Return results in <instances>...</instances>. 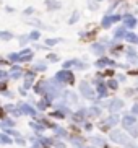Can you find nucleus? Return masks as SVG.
I'll return each instance as SVG.
<instances>
[{
	"mask_svg": "<svg viewBox=\"0 0 138 148\" xmlns=\"http://www.w3.org/2000/svg\"><path fill=\"white\" fill-rule=\"evenodd\" d=\"M122 125L125 127V129H130V127L137 125V117H135V114H125V116L122 117Z\"/></svg>",
	"mask_w": 138,
	"mask_h": 148,
	"instance_id": "1",
	"label": "nucleus"
},
{
	"mask_svg": "<svg viewBox=\"0 0 138 148\" xmlns=\"http://www.w3.org/2000/svg\"><path fill=\"white\" fill-rule=\"evenodd\" d=\"M111 138H112L114 142H117V143H120V145H127L128 140H130L124 132H119V134H117V132H112V134H111Z\"/></svg>",
	"mask_w": 138,
	"mask_h": 148,
	"instance_id": "2",
	"label": "nucleus"
},
{
	"mask_svg": "<svg viewBox=\"0 0 138 148\" xmlns=\"http://www.w3.org/2000/svg\"><path fill=\"white\" fill-rule=\"evenodd\" d=\"M127 33H128V29H127L124 25L119 26V28H115V31H114V39H115V41H125Z\"/></svg>",
	"mask_w": 138,
	"mask_h": 148,
	"instance_id": "3",
	"label": "nucleus"
},
{
	"mask_svg": "<svg viewBox=\"0 0 138 148\" xmlns=\"http://www.w3.org/2000/svg\"><path fill=\"white\" fill-rule=\"evenodd\" d=\"M115 60L112 59H109V57H101L99 60L96 62V67H99V69H104V67H115Z\"/></svg>",
	"mask_w": 138,
	"mask_h": 148,
	"instance_id": "4",
	"label": "nucleus"
},
{
	"mask_svg": "<svg viewBox=\"0 0 138 148\" xmlns=\"http://www.w3.org/2000/svg\"><path fill=\"white\" fill-rule=\"evenodd\" d=\"M125 42L127 44H133V46H138V34L135 31H128L125 36Z\"/></svg>",
	"mask_w": 138,
	"mask_h": 148,
	"instance_id": "5",
	"label": "nucleus"
},
{
	"mask_svg": "<svg viewBox=\"0 0 138 148\" xmlns=\"http://www.w3.org/2000/svg\"><path fill=\"white\" fill-rule=\"evenodd\" d=\"M112 25H114L112 15H104V18L101 20V28H104V29H109Z\"/></svg>",
	"mask_w": 138,
	"mask_h": 148,
	"instance_id": "6",
	"label": "nucleus"
},
{
	"mask_svg": "<svg viewBox=\"0 0 138 148\" xmlns=\"http://www.w3.org/2000/svg\"><path fill=\"white\" fill-rule=\"evenodd\" d=\"M109 108H111L112 112H117V111H120V109L124 108V101H122V99H114L112 104L109 106Z\"/></svg>",
	"mask_w": 138,
	"mask_h": 148,
	"instance_id": "7",
	"label": "nucleus"
},
{
	"mask_svg": "<svg viewBox=\"0 0 138 148\" xmlns=\"http://www.w3.org/2000/svg\"><path fill=\"white\" fill-rule=\"evenodd\" d=\"M98 93H99L101 98L107 96V85H106V83H99V85H98Z\"/></svg>",
	"mask_w": 138,
	"mask_h": 148,
	"instance_id": "8",
	"label": "nucleus"
},
{
	"mask_svg": "<svg viewBox=\"0 0 138 148\" xmlns=\"http://www.w3.org/2000/svg\"><path fill=\"white\" fill-rule=\"evenodd\" d=\"M106 85H107V88H109V90H112V91H115L117 88H119V82H117V80H114V78L106 80Z\"/></svg>",
	"mask_w": 138,
	"mask_h": 148,
	"instance_id": "9",
	"label": "nucleus"
},
{
	"mask_svg": "<svg viewBox=\"0 0 138 148\" xmlns=\"http://www.w3.org/2000/svg\"><path fill=\"white\" fill-rule=\"evenodd\" d=\"M125 56H138V51L133 44H128L125 47Z\"/></svg>",
	"mask_w": 138,
	"mask_h": 148,
	"instance_id": "10",
	"label": "nucleus"
},
{
	"mask_svg": "<svg viewBox=\"0 0 138 148\" xmlns=\"http://www.w3.org/2000/svg\"><path fill=\"white\" fill-rule=\"evenodd\" d=\"M93 49H94L96 52L99 54V56H102V54H104V51H106V47H104V44H101V42L93 44Z\"/></svg>",
	"mask_w": 138,
	"mask_h": 148,
	"instance_id": "11",
	"label": "nucleus"
},
{
	"mask_svg": "<svg viewBox=\"0 0 138 148\" xmlns=\"http://www.w3.org/2000/svg\"><path fill=\"white\" fill-rule=\"evenodd\" d=\"M107 124L109 125H115V124H119V116H117V114H112V116L107 119Z\"/></svg>",
	"mask_w": 138,
	"mask_h": 148,
	"instance_id": "12",
	"label": "nucleus"
},
{
	"mask_svg": "<svg viewBox=\"0 0 138 148\" xmlns=\"http://www.w3.org/2000/svg\"><path fill=\"white\" fill-rule=\"evenodd\" d=\"M127 130H128V134L130 135H132V137H133V138H137V137H138V129H137V127H130V129H127Z\"/></svg>",
	"mask_w": 138,
	"mask_h": 148,
	"instance_id": "13",
	"label": "nucleus"
},
{
	"mask_svg": "<svg viewBox=\"0 0 138 148\" xmlns=\"http://www.w3.org/2000/svg\"><path fill=\"white\" fill-rule=\"evenodd\" d=\"M114 73H115V72H114V69H106V70H104V77H109V78H112Z\"/></svg>",
	"mask_w": 138,
	"mask_h": 148,
	"instance_id": "14",
	"label": "nucleus"
},
{
	"mask_svg": "<svg viewBox=\"0 0 138 148\" xmlns=\"http://www.w3.org/2000/svg\"><path fill=\"white\" fill-rule=\"evenodd\" d=\"M127 75H130V77H138V67H137V69L127 70Z\"/></svg>",
	"mask_w": 138,
	"mask_h": 148,
	"instance_id": "15",
	"label": "nucleus"
},
{
	"mask_svg": "<svg viewBox=\"0 0 138 148\" xmlns=\"http://www.w3.org/2000/svg\"><path fill=\"white\" fill-rule=\"evenodd\" d=\"M117 80H119V82H127V75H124V73L117 75Z\"/></svg>",
	"mask_w": 138,
	"mask_h": 148,
	"instance_id": "16",
	"label": "nucleus"
},
{
	"mask_svg": "<svg viewBox=\"0 0 138 148\" xmlns=\"http://www.w3.org/2000/svg\"><path fill=\"white\" fill-rule=\"evenodd\" d=\"M125 95H127V96H133V95H135V90H133V88H128Z\"/></svg>",
	"mask_w": 138,
	"mask_h": 148,
	"instance_id": "17",
	"label": "nucleus"
},
{
	"mask_svg": "<svg viewBox=\"0 0 138 148\" xmlns=\"http://www.w3.org/2000/svg\"><path fill=\"white\" fill-rule=\"evenodd\" d=\"M132 114H135V116L138 114V104H135L133 108H132Z\"/></svg>",
	"mask_w": 138,
	"mask_h": 148,
	"instance_id": "18",
	"label": "nucleus"
},
{
	"mask_svg": "<svg viewBox=\"0 0 138 148\" xmlns=\"http://www.w3.org/2000/svg\"><path fill=\"white\" fill-rule=\"evenodd\" d=\"M89 8L96 10V8H98V3H89Z\"/></svg>",
	"mask_w": 138,
	"mask_h": 148,
	"instance_id": "19",
	"label": "nucleus"
},
{
	"mask_svg": "<svg viewBox=\"0 0 138 148\" xmlns=\"http://www.w3.org/2000/svg\"><path fill=\"white\" fill-rule=\"evenodd\" d=\"M122 2H125V0H122Z\"/></svg>",
	"mask_w": 138,
	"mask_h": 148,
	"instance_id": "20",
	"label": "nucleus"
}]
</instances>
